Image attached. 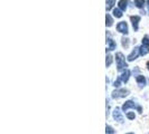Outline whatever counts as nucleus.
<instances>
[{"label":"nucleus","mask_w":149,"mask_h":134,"mask_svg":"<svg viewBox=\"0 0 149 134\" xmlns=\"http://www.w3.org/2000/svg\"><path fill=\"white\" fill-rule=\"evenodd\" d=\"M107 45H108V49L107 50H114L116 49V43L111 38H107Z\"/></svg>","instance_id":"obj_10"},{"label":"nucleus","mask_w":149,"mask_h":134,"mask_svg":"<svg viewBox=\"0 0 149 134\" xmlns=\"http://www.w3.org/2000/svg\"><path fill=\"white\" fill-rule=\"evenodd\" d=\"M120 82H121V79H120V78H118V79L114 82V85H113V86H116V87H119V86H120Z\"/></svg>","instance_id":"obj_22"},{"label":"nucleus","mask_w":149,"mask_h":134,"mask_svg":"<svg viewBox=\"0 0 149 134\" xmlns=\"http://www.w3.org/2000/svg\"><path fill=\"white\" fill-rule=\"evenodd\" d=\"M129 89L126 88H121V89H117V90H113L112 92V97L113 98H121V97H126L129 95Z\"/></svg>","instance_id":"obj_2"},{"label":"nucleus","mask_w":149,"mask_h":134,"mask_svg":"<svg viewBox=\"0 0 149 134\" xmlns=\"http://www.w3.org/2000/svg\"><path fill=\"white\" fill-rule=\"evenodd\" d=\"M139 50H140V55L141 56H145V55H147L149 52V47H146V46H140L139 47Z\"/></svg>","instance_id":"obj_14"},{"label":"nucleus","mask_w":149,"mask_h":134,"mask_svg":"<svg viewBox=\"0 0 149 134\" xmlns=\"http://www.w3.org/2000/svg\"><path fill=\"white\" fill-rule=\"evenodd\" d=\"M147 67H148V69H149V61L147 63Z\"/></svg>","instance_id":"obj_23"},{"label":"nucleus","mask_w":149,"mask_h":134,"mask_svg":"<svg viewBox=\"0 0 149 134\" xmlns=\"http://www.w3.org/2000/svg\"><path fill=\"white\" fill-rule=\"evenodd\" d=\"M136 107V104H134L132 101H127L125 104L122 105V111L123 112H127L129 108H134Z\"/></svg>","instance_id":"obj_7"},{"label":"nucleus","mask_w":149,"mask_h":134,"mask_svg":"<svg viewBox=\"0 0 149 134\" xmlns=\"http://www.w3.org/2000/svg\"><path fill=\"white\" fill-rule=\"evenodd\" d=\"M122 15H123V14H122V11L120 10L119 8L113 9V16H114V17H117V18H121V17H122Z\"/></svg>","instance_id":"obj_16"},{"label":"nucleus","mask_w":149,"mask_h":134,"mask_svg":"<svg viewBox=\"0 0 149 134\" xmlns=\"http://www.w3.org/2000/svg\"><path fill=\"white\" fill-rule=\"evenodd\" d=\"M140 55V50H139V47H134V50L129 54V56L127 57V59L129 60V61H132V60H134L138 56Z\"/></svg>","instance_id":"obj_4"},{"label":"nucleus","mask_w":149,"mask_h":134,"mask_svg":"<svg viewBox=\"0 0 149 134\" xmlns=\"http://www.w3.org/2000/svg\"><path fill=\"white\" fill-rule=\"evenodd\" d=\"M117 30L121 32V34H125V35H127L128 32H129V29H128V25L126 21H120L118 25H117Z\"/></svg>","instance_id":"obj_3"},{"label":"nucleus","mask_w":149,"mask_h":134,"mask_svg":"<svg viewBox=\"0 0 149 134\" xmlns=\"http://www.w3.org/2000/svg\"><path fill=\"white\" fill-rule=\"evenodd\" d=\"M128 134H134V133H128Z\"/></svg>","instance_id":"obj_25"},{"label":"nucleus","mask_w":149,"mask_h":134,"mask_svg":"<svg viewBox=\"0 0 149 134\" xmlns=\"http://www.w3.org/2000/svg\"><path fill=\"white\" fill-rule=\"evenodd\" d=\"M147 2H148V5H149V0H147Z\"/></svg>","instance_id":"obj_24"},{"label":"nucleus","mask_w":149,"mask_h":134,"mask_svg":"<svg viewBox=\"0 0 149 134\" xmlns=\"http://www.w3.org/2000/svg\"><path fill=\"white\" fill-rule=\"evenodd\" d=\"M128 3H129L128 0H120L119 2H118V7H119L121 11H126L128 8Z\"/></svg>","instance_id":"obj_8"},{"label":"nucleus","mask_w":149,"mask_h":134,"mask_svg":"<svg viewBox=\"0 0 149 134\" xmlns=\"http://www.w3.org/2000/svg\"><path fill=\"white\" fill-rule=\"evenodd\" d=\"M130 70L129 69H127V70H125L122 74H121V76H120L119 78L121 79V82H123V83H127L128 82V79H129V77H130Z\"/></svg>","instance_id":"obj_9"},{"label":"nucleus","mask_w":149,"mask_h":134,"mask_svg":"<svg viewBox=\"0 0 149 134\" xmlns=\"http://www.w3.org/2000/svg\"><path fill=\"white\" fill-rule=\"evenodd\" d=\"M113 119H116V121H118V122H122L123 121V117H122V115H121V112H120V110L117 107L114 111H113Z\"/></svg>","instance_id":"obj_6"},{"label":"nucleus","mask_w":149,"mask_h":134,"mask_svg":"<svg viewBox=\"0 0 149 134\" xmlns=\"http://www.w3.org/2000/svg\"><path fill=\"white\" fill-rule=\"evenodd\" d=\"M142 45L146 47H149V36H145L142 38Z\"/></svg>","instance_id":"obj_18"},{"label":"nucleus","mask_w":149,"mask_h":134,"mask_svg":"<svg viewBox=\"0 0 149 134\" xmlns=\"http://www.w3.org/2000/svg\"><path fill=\"white\" fill-rule=\"evenodd\" d=\"M145 2H146V0H134V6L139 8V9H141L145 6Z\"/></svg>","instance_id":"obj_15"},{"label":"nucleus","mask_w":149,"mask_h":134,"mask_svg":"<svg viewBox=\"0 0 149 134\" xmlns=\"http://www.w3.org/2000/svg\"><path fill=\"white\" fill-rule=\"evenodd\" d=\"M111 64H112V56L107 54V57H105V66L109 67Z\"/></svg>","instance_id":"obj_17"},{"label":"nucleus","mask_w":149,"mask_h":134,"mask_svg":"<svg viewBox=\"0 0 149 134\" xmlns=\"http://www.w3.org/2000/svg\"><path fill=\"white\" fill-rule=\"evenodd\" d=\"M112 133H114V130L110 125H107V134H112Z\"/></svg>","instance_id":"obj_20"},{"label":"nucleus","mask_w":149,"mask_h":134,"mask_svg":"<svg viewBox=\"0 0 149 134\" xmlns=\"http://www.w3.org/2000/svg\"><path fill=\"white\" fill-rule=\"evenodd\" d=\"M112 25H113V19L110 16V14H107L105 15V26L107 27H111Z\"/></svg>","instance_id":"obj_12"},{"label":"nucleus","mask_w":149,"mask_h":134,"mask_svg":"<svg viewBox=\"0 0 149 134\" xmlns=\"http://www.w3.org/2000/svg\"><path fill=\"white\" fill-rule=\"evenodd\" d=\"M134 116H136V115H134V113H132V112H130V113H127V117L129 119H134Z\"/></svg>","instance_id":"obj_21"},{"label":"nucleus","mask_w":149,"mask_h":134,"mask_svg":"<svg viewBox=\"0 0 149 134\" xmlns=\"http://www.w3.org/2000/svg\"><path fill=\"white\" fill-rule=\"evenodd\" d=\"M116 60H117V70L118 72H125L127 70V63H126V58L123 56L122 52H117L116 55Z\"/></svg>","instance_id":"obj_1"},{"label":"nucleus","mask_w":149,"mask_h":134,"mask_svg":"<svg viewBox=\"0 0 149 134\" xmlns=\"http://www.w3.org/2000/svg\"><path fill=\"white\" fill-rule=\"evenodd\" d=\"M136 81L138 83V85H140V86H145V85H146V78H145V76H142V75H138V76L136 77Z\"/></svg>","instance_id":"obj_11"},{"label":"nucleus","mask_w":149,"mask_h":134,"mask_svg":"<svg viewBox=\"0 0 149 134\" xmlns=\"http://www.w3.org/2000/svg\"><path fill=\"white\" fill-rule=\"evenodd\" d=\"M130 20L132 22V27H134V31H137L138 28H139V21H140V17L139 16H131L130 17Z\"/></svg>","instance_id":"obj_5"},{"label":"nucleus","mask_w":149,"mask_h":134,"mask_svg":"<svg viewBox=\"0 0 149 134\" xmlns=\"http://www.w3.org/2000/svg\"><path fill=\"white\" fill-rule=\"evenodd\" d=\"M122 46L125 47V48H127L128 46H129V39L128 38H126V37H122Z\"/></svg>","instance_id":"obj_19"},{"label":"nucleus","mask_w":149,"mask_h":134,"mask_svg":"<svg viewBox=\"0 0 149 134\" xmlns=\"http://www.w3.org/2000/svg\"><path fill=\"white\" fill-rule=\"evenodd\" d=\"M116 1H117V0H107V1H105V3H107V6H105L107 11L111 10L112 8H113V6H114V3H116Z\"/></svg>","instance_id":"obj_13"}]
</instances>
